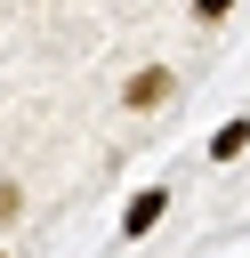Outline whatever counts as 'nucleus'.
Instances as JSON below:
<instances>
[{
    "mask_svg": "<svg viewBox=\"0 0 250 258\" xmlns=\"http://www.w3.org/2000/svg\"><path fill=\"white\" fill-rule=\"evenodd\" d=\"M194 16H202V24H226V16H234V0H194Z\"/></svg>",
    "mask_w": 250,
    "mask_h": 258,
    "instance_id": "4",
    "label": "nucleus"
},
{
    "mask_svg": "<svg viewBox=\"0 0 250 258\" xmlns=\"http://www.w3.org/2000/svg\"><path fill=\"white\" fill-rule=\"evenodd\" d=\"M161 218H169V185H137V194L121 202V242H145Z\"/></svg>",
    "mask_w": 250,
    "mask_h": 258,
    "instance_id": "2",
    "label": "nucleus"
},
{
    "mask_svg": "<svg viewBox=\"0 0 250 258\" xmlns=\"http://www.w3.org/2000/svg\"><path fill=\"white\" fill-rule=\"evenodd\" d=\"M177 97V73L169 64H137L129 81H121V113H153V105H169Z\"/></svg>",
    "mask_w": 250,
    "mask_h": 258,
    "instance_id": "1",
    "label": "nucleus"
},
{
    "mask_svg": "<svg viewBox=\"0 0 250 258\" xmlns=\"http://www.w3.org/2000/svg\"><path fill=\"white\" fill-rule=\"evenodd\" d=\"M242 153H250V121H226L210 137V161H242Z\"/></svg>",
    "mask_w": 250,
    "mask_h": 258,
    "instance_id": "3",
    "label": "nucleus"
},
{
    "mask_svg": "<svg viewBox=\"0 0 250 258\" xmlns=\"http://www.w3.org/2000/svg\"><path fill=\"white\" fill-rule=\"evenodd\" d=\"M0 258H16V250H0Z\"/></svg>",
    "mask_w": 250,
    "mask_h": 258,
    "instance_id": "6",
    "label": "nucleus"
},
{
    "mask_svg": "<svg viewBox=\"0 0 250 258\" xmlns=\"http://www.w3.org/2000/svg\"><path fill=\"white\" fill-rule=\"evenodd\" d=\"M16 210H24V194H16V185H0V226H8Z\"/></svg>",
    "mask_w": 250,
    "mask_h": 258,
    "instance_id": "5",
    "label": "nucleus"
}]
</instances>
